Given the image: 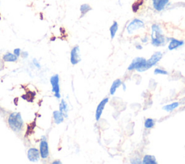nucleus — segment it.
<instances>
[{"mask_svg":"<svg viewBox=\"0 0 185 164\" xmlns=\"http://www.w3.org/2000/svg\"><path fill=\"white\" fill-rule=\"evenodd\" d=\"M151 44L153 47H159L166 44L167 39L164 34L161 26L158 24H153L151 26Z\"/></svg>","mask_w":185,"mask_h":164,"instance_id":"1","label":"nucleus"},{"mask_svg":"<svg viewBox=\"0 0 185 164\" xmlns=\"http://www.w3.org/2000/svg\"><path fill=\"white\" fill-rule=\"evenodd\" d=\"M7 122L9 126L15 132H19L23 129L24 123L22 116L20 113L14 112L11 113L9 116Z\"/></svg>","mask_w":185,"mask_h":164,"instance_id":"2","label":"nucleus"},{"mask_svg":"<svg viewBox=\"0 0 185 164\" xmlns=\"http://www.w3.org/2000/svg\"><path fill=\"white\" fill-rule=\"evenodd\" d=\"M163 57V54L162 52L161 51H156L154 53L153 55L151 56V58L149 60H146V62L144 64V65L141 67V68L139 69V73H143V72H145L148 70L153 67V66L157 64L158 62H159Z\"/></svg>","mask_w":185,"mask_h":164,"instance_id":"3","label":"nucleus"},{"mask_svg":"<svg viewBox=\"0 0 185 164\" xmlns=\"http://www.w3.org/2000/svg\"><path fill=\"white\" fill-rule=\"evenodd\" d=\"M50 83H51L52 90L51 91L54 94V97L57 99L61 98L60 94V86H59V77L58 74L54 75L50 78Z\"/></svg>","mask_w":185,"mask_h":164,"instance_id":"4","label":"nucleus"},{"mask_svg":"<svg viewBox=\"0 0 185 164\" xmlns=\"http://www.w3.org/2000/svg\"><path fill=\"white\" fill-rule=\"evenodd\" d=\"M145 26V23L143 20H141L140 19L135 18L130 22V23L128 24L127 27V31L128 34L132 35L133 34L134 32L138 30L140 28H143Z\"/></svg>","mask_w":185,"mask_h":164,"instance_id":"5","label":"nucleus"},{"mask_svg":"<svg viewBox=\"0 0 185 164\" xmlns=\"http://www.w3.org/2000/svg\"><path fill=\"white\" fill-rule=\"evenodd\" d=\"M146 60H145V59L143 57H139V56L138 57H135L132 61V62L130 63L129 66H128L127 70L132 71L134 70V69H136V70L138 72L139 69L144 65Z\"/></svg>","mask_w":185,"mask_h":164,"instance_id":"6","label":"nucleus"},{"mask_svg":"<svg viewBox=\"0 0 185 164\" xmlns=\"http://www.w3.org/2000/svg\"><path fill=\"white\" fill-rule=\"evenodd\" d=\"M81 61L80 51L79 46H75L71 50L70 52V62L73 65H76Z\"/></svg>","mask_w":185,"mask_h":164,"instance_id":"7","label":"nucleus"},{"mask_svg":"<svg viewBox=\"0 0 185 164\" xmlns=\"http://www.w3.org/2000/svg\"><path fill=\"white\" fill-rule=\"evenodd\" d=\"M39 153H40L41 158L46 160L48 158L49 156V145L46 140H41L40 145H39Z\"/></svg>","mask_w":185,"mask_h":164,"instance_id":"8","label":"nucleus"},{"mask_svg":"<svg viewBox=\"0 0 185 164\" xmlns=\"http://www.w3.org/2000/svg\"><path fill=\"white\" fill-rule=\"evenodd\" d=\"M108 102V98H104L97 106V108L95 109V120H96L97 122H99L100 119L101 118L102 113H103V111L104 110V109H105L106 105L107 104Z\"/></svg>","mask_w":185,"mask_h":164,"instance_id":"9","label":"nucleus"},{"mask_svg":"<svg viewBox=\"0 0 185 164\" xmlns=\"http://www.w3.org/2000/svg\"><path fill=\"white\" fill-rule=\"evenodd\" d=\"M41 158L39 150L35 148H31L28 151V158L30 162H37Z\"/></svg>","mask_w":185,"mask_h":164,"instance_id":"10","label":"nucleus"},{"mask_svg":"<svg viewBox=\"0 0 185 164\" xmlns=\"http://www.w3.org/2000/svg\"><path fill=\"white\" fill-rule=\"evenodd\" d=\"M152 2H153V8L158 12H161L164 10L169 4V0H152Z\"/></svg>","mask_w":185,"mask_h":164,"instance_id":"11","label":"nucleus"},{"mask_svg":"<svg viewBox=\"0 0 185 164\" xmlns=\"http://www.w3.org/2000/svg\"><path fill=\"white\" fill-rule=\"evenodd\" d=\"M184 45V41L182 40H178V39L171 38H170V42L169 43L168 49L169 51H173V50L177 49L178 48Z\"/></svg>","mask_w":185,"mask_h":164,"instance_id":"12","label":"nucleus"},{"mask_svg":"<svg viewBox=\"0 0 185 164\" xmlns=\"http://www.w3.org/2000/svg\"><path fill=\"white\" fill-rule=\"evenodd\" d=\"M53 118H54V121L55 122L56 124H60L61 123H62V122H64V117L63 116L62 112H61L59 110L54 111Z\"/></svg>","mask_w":185,"mask_h":164,"instance_id":"13","label":"nucleus"},{"mask_svg":"<svg viewBox=\"0 0 185 164\" xmlns=\"http://www.w3.org/2000/svg\"><path fill=\"white\" fill-rule=\"evenodd\" d=\"M59 111L62 112L64 118L68 117V105H67V102L64 99H62L59 104Z\"/></svg>","mask_w":185,"mask_h":164,"instance_id":"14","label":"nucleus"},{"mask_svg":"<svg viewBox=\"0 0 185 164\" xmlns=\"http://www.w3.org/2000/svg\"><path fill=\"white\" fill-rule=\"evenodd\" d=\"M121 84H122V82L120 79H117L115 80L114 82H113L112 86L110 87V95H114L115 93H116L117 90L119 88V87L121 86Z\"/></svg>","mask_w":185,"mask_h":164,"instance_id":"15","label":"nucleus"},{"mask_svg":"<svg viewBox=\"0 0 185 164\" xmlns=\"http://www.w3.org/2000/svg\"><path fill=\"white\" fill-rule=\"evenodd\" d=\"M142 163L143 164H157L156 158L154 156L152 155H145L143 157L142 160Z\"/></svg>","mask_w":185,"mask_h":164,"instance_id":"16","label":"nucleus"},{"mask_svg":"<svg viewBox=\"0 0 185 164\" xmlns=\"http://www.w3.org/2000/svg\"><path fill=\"white\" fill-rule=\"evenodd\" d=\"M17 59H18L17 56H15L14 54L10 53V52L5 54L3 56V60L5 62H15L17 61Z\"/></svg>","mask_w":185,"mask_h":164,"instance_id":"17","label":"nucleus"},{"mask_svg":"<svg viewBox=\"0 0 185 164\" xmlns=\"http://www.w3.org/2000/svg\"><path fill=\"white\" fill-rule=\"evenodd\" d=\"M179 106V102H173L171 104H167L166 106H163L162 109L163 110L167 111V112H171L174 110H175L176 109L178 108Z\"/></svg>","mask_w":185,"mask_h":164,"instance_id":"18","label":"nucleus"},{"mask_svg":"<svg viewBox=\"0 0 185 164\" xmlns=\"http://www.w3.org/2000/svg\"><path fill=\"white\" fill-rule=\"evenodd\" d=\"M119 30V24L117 21H114V23L109 28V31H110V36H111V38L114 39L115 36H116L117 31Z\"/></svg>","mask_w":185,"mask_h":164,"instance_id":"19","label":"nucleus"},{"mask_svg":"<svg viewBox=\"0 0 185 164\" xmlns=\"http://www.w3.org/2000/svg\"><path fill=\"white\" fill-rule=\"evenodd\" d=\"M91 10H92V8H91V7L89 5V4H82L80 8V12H81V17H83L85 15L87 14V13H88L89 11H90Z\"/></svg>","mask_w":185,"mask_h":164,"instance_id":"20","label":"nucleus"},{"mask_svg":"<svg viewBox=\"0 0 185 164\" xmlns=\"http://www.w3.org/2000/svg\"><path fill=\"white\" fill-rule=\"evenodd\" d=\"M144 126L145 128L146 129H152L155 126V120L153 119H151V118H148L145 120L144 122Z\"/></svg>","mask_w":185,"mask_h":164,"instance_id":"21","label":"nucleus"},{"mask_svg":"<svg viewBox=\"0 0 185 164\" xmlns=\"http://www.w3.org/2000/svg\"><path fill=\"white\" fill-rule=\"evenodd\" d=\"M143 3V0H138L136 1L134 3L132 4V10H133L134 12H137L138 11L139 9H140V6H142V4Z\"/></svg>","mask_w":185,"mask_h":164,"instance_id":"22","label":"nucleus"},{"mask_svg":"<svg viewBox=\"0 0 185 164\" xmlns=\"http://www.w3.org/2000/svg\"><path fill=\"white\" fill-rule=\"evenodd\" d=\"M153 73H154V75H166L169 74L168 72L165 70V69H161V68H156L155 69H154Z\"/></svg>","mask_w":185,"mask_h":164,"instance_id":"23","label":"nucleus"},{"mask_svg":"<svg viewBox=\"0 0 185 164\" xmlns=\"http://www.w3.org/2000/svg\"><path fill=\"white\" fill-rule=\"evenodd\" d=\"M21 52H22L21 49H19V48H17V49H14V51H13V54H14L16 56H17V57H19V56L21 55Z\"/></svg>","mask_w":185,"mask_h":164,"instance_id":"24","label":"nucleus"},{"mask_svg":"<svg viewBox=\"0 0 185 164\" xmlns=\"http://www.w3.org/2000/svg\"><path fill=\"white\" fill-rule=\"evenodd\" d=\"M33 64L34 66L36 67H37V68H38V69H40L41 68L40 63H39L38 62V61H37L36 59H33Z\"/></svg>","mask_w":185,"mask_h":164,"instance_id":"25","label":"nucleus"},{"mask_svg":"<svg viewBox=\"0 0 185 164\" xmlns=\"http://www.w3.org/2000/svg\"><path fill=\"white\" fill-rule=\"evenodd\" d=\"M132 161H130L132 163H142V161L140 158H134L131 159Z\"/></svg>","mask_w":185,"mask_h":164,"instance_id":"26","label":"nucleus"},{"mask_svg":"<svg viewBox=\"0 0 185 164\" xmlns=\"http://www.w3.org/2000/svg\"><path fill=\"white\" fill-rule=\"evenodd\" d=\"M21 56L23 58L26 59V58H28V56H29V54H28V51H23V52H21Z\"/></svg>","mask_w":185,"mask_h":164,"instance_id":"27","label":"nucleus"},{"mask_svg":"<svg viewBox=\"0 0 185 164\" xmlns=\"http://www.w3.org/2000/svg\"><path fill=\"white\" fill-rule=\"evenodd\" d=\"M148 36H145L144 38H143L142 39H141V41H142L143 43H147L148 42Z\"/></svg>","mask_w":185,"mask_h":164,"instance_id":"28","label":"nucleus"},{"mask_svg":"<svg viewBox=\"0 0 185 164\" xmlns=\"http://www.w3.org/2000/svg\"><path fill=\"white\" fill-rule=\"evenodd\" d=\"M135 47H136V49H138V50H140V49H143V47L141 45H140V44H137L135 46Z\"/></svg>","mask_w":185,"mask_h":164,"instance_id":"29","label":"nucleus"},{"mask_svg":"<svg viewBox=\"0 0 185 164\" xmlns=\"http://www.w3.org/2000/svg\"><path fill=\"white\" fill-rule=\"evenodd\" d=\"M121 86H122L123 91H126V90H127V86H126V85L125 84V83H122V84H121Z\"/></svg>","mask_w":185,"mask_h":164,"instance_id":"30","label":"nucleus"},{"mask_svg":"<svg viewBox=\"0 0 185 164\" xmlns=\"http://www.w3.org/2000/svg\"><path fill=\"white\" fill-rule=\"evenodd\" d=\"M52 163H53V164H61V163H62V162H61L60 161L56 160L55 161H53V162H52Z\"/></svg>","mask_w":185,"mask_h":164,"instance_id":"31","label":"nucleus"},{"mask_svg":"<svg viewBox=\"0 0 185 164\" xmlns=\"http://www.w3.org/2000/svg\"><path fill=\"white\" fill-rule=\"evenodd\" d=\"M184 61H185V60H184Z\"/></svg>","mask_w":185,"mask_h":164,"instance_id":"32","label":"nucleus"}]
</instances>
